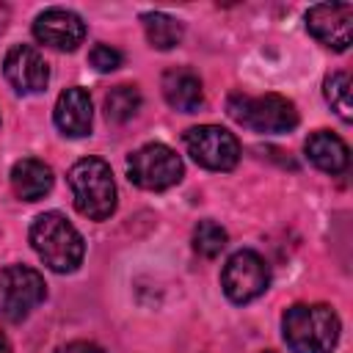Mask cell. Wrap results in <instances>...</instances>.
Listing matches in <instances>:
<instances>
[{
  "instance_id": "cb8c5ba5",
  "label": "cell",
  "mask_w": 353,
  "mask_h": 353,
  "mask_svg": "<svg viewBox=\"0 0 353 353\" xmlns=\"http://www.w3.org/2000/svg\"><path fill=\"white\" fill-rule=\"evenodd\" d=\"M262 353H276V350H262Z\"/></svg>"
},
{
  "instance_id": "9a60e30c",
  "label": "cell",
  "mask_w": 353,
  "mask_h": 353,
  "mask_svg": "<svg viewBox=\"0 0 353 353\" xmlns=\"http://www.w3.org/2000/svg\"><path fill=\"white\" fill-rule=\"evenodd\" d=\"M306 157L312 160V165H317L325 174H342L347 168V146L339 135L328 132V130H317L309 135L306 141Z\"/></svg>"
},
{
  "instance_id": "ba28073f",
  "label": "cell",
  "mask_w": 353,
  "mask_h": 353,
  "mask_svg": "<svg viewBox=\"0 0 353 353\" xmlns=\"http://www.w3.org/2000/svg\"><path fill=\"white\" fill-rule=\"evenodd\" d=\"M185 149L188 154L210 168V171H229L237 165L240 160V143L237 138L218 127V124H199V127H190L185 132Z\"/></svg>"
},
{
  "instance_id": "8fae6325",
  "label": "cell",
  "mask_w": 353,
  "mask_h": 353,
  "mask_svg": "<svg viewBox=\"0 0 353 353\" xmlns=\"http://www.w3.org/2000/svg\"><path fill=\"white\" fill-rule=\"evenodd\" d=\"M33 36L61 52H72L77 50V44H83L85 39V25L74 11L66 8H47L36 17L33 22Z\"/></svg>"
},
{
  "instance_id": "4fadbf2b",
  "label": "cell",
  "mask_w": 353,
  "mask_h": 353,
  "mask_svg": "<svg viewBox=\"0 0 353 353\" xmlns=\"http://www.w3.org/2000/svg\"><path fill=\"white\" fill-rule=\"evenodd\" d=\"M163 97L179 113H196L204 105V88L196 72L176 66L163 74Z\"/></svg>"
},
{
  "instance_id": "ac0fdd59",
  "label": "cell",
  "mask_w": 353,
  "mask_h": 353,
  "mask_svg": "<svg viewBox=\"0 0 353 353\" xmlns=\"http://www.w3.org/2000/svg\"><path fill=\"white\" fill-rule=\"evenodd\" d=\"M141 108V91L135 85H116L105 97V116L110 121H130Z\"/></svg>"
},
{
  "instance_id": "277c9868",
  "label": "cell",
  "mask_w": 353,
  "mask_h": 353,
  "mask_svg": "<svg viewBox=\"0 0 353 353\" xmlns=\"http://www.w3.org/2000/svg\"><path fill=\"white\" fill-rule=\"evenodd\" d=\"M226 110L237 124H243L254 132H265V135L290 132L298 124L295 105L279 94H265V97L232 94L226 102Z\"/></svg>"
},
{
  "instance_id": "5b68a950",
  "label": "cell",
  "mask_w": 353,
  "mask_h": 353,
  "mask_svg": "<svg viewBox=\"0 0 353 353\" xmlns=\"http://www.w3.org/2000/svg\"><path fill=\"white\" fill-rule=\"evenodd\" d=\"M47 295V284L39 270L28 265H11L0 270V317L8 323L25 320Z\"/></svg>"
},
{
  "instance_id": "5bb4252c",
  "label": "cell",
  "mask_w": 353,
  "mask_h": 353,
  "mask_svg": "<svg viewBox=\"0 0 353 353\" xmlns=\"http://www.w3.org/2000/svg\"><path fill=\"white\" fill-rule=\"evenodd\" d=\"M11 188L22 201H39L52 190V168L36 157H25L11 168Z\"/></svg>"
},
{
  "instance_id": "d6986e66",
  "label": "cell",
  "mask_w": 353,
  "mask_h": 353,
  "mask_svg": "<svg viewBox=\"0 0 353 353\" xmlns=\"http://www.w3.org/2000/svg\"><path fill=\"white\" fill-rule=\"evenodd\" d=\"M226 243H229V237H226V229L221 223H215V221H199L196 223V229H193V248L201 256H207V259L218 256L226 248Z\"/></svg>"
},
{
  "instance_id": "7a4b0ae2",
  "label": "cell",
  "mask_w": 353,
  "mask_h": 353,
  "mask_svg": "<svg viewBox=\"0 0 353 353\" xmlns=\"http://www.w3.org/2000/svg\"><path fill=\"white\" fill-rule=\"evenodd\" d=\"M30 245L55 273H72L83 262V237L61 212H41L30 226Z\"/></svg>"
},
{
  "instance_id": "9c48e42d",
  "label": "cell",
  "mask_w": 353,
  "mask_h": 353,
  "mask_svg": "<svg viewBox=\"0 0 353 353\" xmlns=\"http://www.w3.org/2000/svg\"><path fill=\"white\" fill-rule=\"evenodd\" d=\"M306 30L325 47L345 52L353 41V6L350 3H317L306 11Z\"/></svg>"
},
{
  "instance_id": "e0dca14e",
  "label": "cell",
  "mask_w": 353,
  "mask_h": 353,
  "mask_svg": "<svg viewBox=\"0 0 353 353\" xmlns=\"http://www.w3.org/2000/svg\"><path fill=\"white\" fill-rule=\"evenodd\" d=\"M323 94L325 102L331 105V110H336V116L342 121L353 119V102H350V77L347 72H331L323 80Z\"/></svg>"
},
{
  "instance_id": "2e32d148",
  "label": "cell",
  "mask_w": 353,
  "mask_h": 353,
  "mask_svg": "<svg viewBox=\"0 0 353 353\" xmlns=\"http://www.w3.org/2000/svg\"><path fill=\"white\" fill-rule=\"evenodd\" d=\"M143 30H146V41L154 50H171L182 41V22H176L174 17L163 14V11H149L141 17Z\"/></svg>"
},
{
  "instance_id": "7c38bea8",
  "label": "cell",
  "mask_w": 353,
  "mask_h": 353,
  "mask_svg": "<svg viewBox=\"0 0 353 353\" xmlns=\"http://www.w3.org/2000/svg\"><path fill=\"white\" fill-rule=\"evenodd\" d=\"M55 127L69 135V138H85L91 132V121H94V110H91V97L83 88H66L61 91L58 102H55Z\"/></svg>"
},
{
  "instance_id": "52a82bcc",
  "label": "cell",
  "mask_w": 353,
  "mask_h": 353,
  "mask_svg": "<svg viewBox=\"0 0 353 353\" xmlns=\"http://www.w3.org/2000/svg\"><path fill=\"white\" fill-rule=\"evenodd\" d=\"M221 284H223V292L232 303H248L268 290L270 268L256 251L243 248L226 259L223 273H221Z\"/></svg>"
},
{
  "instance_id": "7402d4cb",
  "label": "cell",
  "mask_w": 353,
  "mask_h": 353,
  "mask_svg": "<svg viewBox=\"0 0 353 353\" xmlns=\"http://www.w3.org/2000/svg\"><path fill=\"white\" fill-rule=\"evenodd\" d=\"M0 353H11V342H8V336L0 331Z\"/></svg>"
},
{
  "instance_id": "44dd1931",
  "label": "cell",
  "mask_w": 353,
  "mask_h": 353,
  "mask_svg": "<svg viewBox=\"0 0 353 353\" xmlns=\"http://www.w3.org/2000/svg\"><path fill=\"white\" fill-rule=\"evenodd\" d=\"M55 353H105V350L99 345H94V342H69V345L58 347Z\"/></svg>"
},
{
  "instance_id": "3957f363",
  "label": "cell",
  "mask_w": 353,
  "mask_h": 353,
  "mask_svg": "<svg viewBox=\"0 0 353 353\" xmlns=\"http://www.w3.org/2000/svg\"><path fill=\"white\" fill-rule=\"evenodd\" d=\"M72 199L80 215L91 221H105L116 210V182L113 171L99 157H83L69 171Z\"/></svg>"
},
{
  "instance_id": "603a6c76",
  "label": "cell",
  "mask_w": 353,
  "mask_h": 353,
  "mask_svg": "<svg viewBox=\"0 0 353 353\" xmlns=\"http://www.w3.org/2000/svg\"><path fill=\"white\" fill-rule=\"evenodd\" d=\"M3 19H6V11L0 8V30H3Z\"/></svg>"
},
{
  "instance_id": "ffe728a7",
  "label": "cell",
  "mask_w": 353,
  "mask_h": 353,
  "mask_svg": "<svg viewBox=\"0 0 353 353\" xmlns=\"http://www.w3.org/2000/svg\"><path fill=\"white\" fill-rule=\"evenodd\" d=\"M88 63L97 72H113V69L121 66V52L113 50L110 44H94L91 52H88Z\"/></svg>"
},
{
  "instance_id": "30bf717a",
  "label": "cell",
  "mask_w": 353,
  "mask_h": 353,
  "mask_svg": "<svg viewBox=\"0 0 353 353\" xmlns=\"http://www.w3.org/2000/svg\"><path fill=\"white\" fill-rule=\"evenodd\" d=\"M3 74L19 94H39L50 83V69L44 55L30 44H17L3 61Z\"/></svg>"
},
{
  "instance_id": "8992f818",
  "label": "cell",
  "mask_w": 353,
  "mask_h": 353,
  "mask_svg": "<svg viewBox=\"0 0 353 353\" xmlns=\"http://www.w3.org/2000/svg\"><path fill=\"white\" fill-rule=\"evenodd\" d=\"M130 179L143 190H165L182 179V160L165 143H146L127 157Z\"/></svg>"
},
{
  "instance_id": "6da1fadb",
  "label": "cell",
  "mask_w": 353,
  "mask_h": 353,
  "mask_svg": "<svg viewBox=\"0 0 353 353\" xmlns=\"http://www.w3.org/2000/svg\"><path fill=\"white\" fill-rule=\"evenodd\" d=\"M281 331L292 353H331L339 339V317L325 303H295L284 312Z\"/></svg>"
}]
</instances>
